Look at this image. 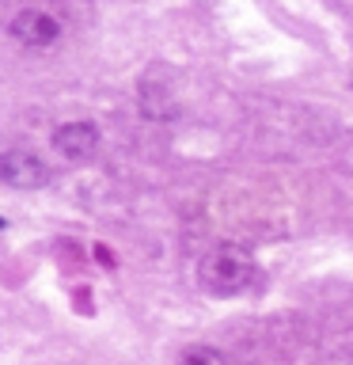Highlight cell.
<instances>
[{
	"instance_id": "5b68a950",
	"label": "cell",
	"mask_w": 353,
	"mask_h": 365,
	"mask_svg": "<svg viewBox=\"0 0 353 365\" xmlns=\"http://www.w3.org/2000/svg\"><path fill=\"white\" fill-rule=\"evenodd\" d=\"M182 365H228L221 350L213 346H190L186 354H182Z\"/></svg>"
},
{
	"instance_id": "277c9868",
	"label": "cell",
	"mask_w": 353,
	"mask_h": 365,
	"mask_svg": "<svg viewBox=\"0 0 353 365\" xmlns=\"http://www.w3.org/2000/svg\"><path fill=\"white\" fill-rule=\"evenodd\" d=\"M53 148L65 160H88L99 148V125L95 122H65L53 130Z\"/></svg>"
},
{
	"instance_id": "6da1fadb",
	"label": "cell",
	"mask_w": 353,
	"mask_h": 365,
	"mask_svg": "<svg viewBox=\"0 0 353 365\" xmlns=\"http://www.w3.org/2000/svg\"><path fill=\"white\" fill-rule=\"evenodd\" d=\"M255 262L247 259L243 247H216L209 259L201 262V285L213 297H236L255 282Z\"/></svg>"
},
{
	"instance_id": "3957f363",
	"label": "cell",
	"mask_w": 353,
	"mask_h": 365,
	"mask_svg": "<svg viewBox=\"0 0 353 365\" xmlns=\"http://www.w3.org/2000/svg\"><path fill=\"white\" fill-rule=\"evenodd\" d=\"M11 38L23 42V46H50L57 42V34H61V23H57L50 11H38V8H27V11H19L16 19H11Z\"/></svg>"
},
{
	"instance_id": "8992f818",
	"label": "cell",
	"mask_w": 353,
	"mask_h": 365,
	"mask_svg": "<svg viewBox=\"0 0 353 365\" xmlns=\"http://www.w3.org/2000/svg\"><path fill=\"white\" fill-rule=\"evenodd\" d=\"M0 228H4V217H0Z\"/></svg>"
},
{
	"instance_id": "7a4b0ae2",
	"label": "cell",
	"mask_w": 353,
	"mask_h": 365,
	"mask_svg": "<svg viewBox=\"0 0 353 365\" xmlns=\"http://www.w3.org/2000/svg\"><path fill=\"white\" fill-rule=\"evenodd\" d=\"M0 182L16 190H38L50 182V168L27 148H8V153H0Z\"/></svg>"
}]
</instances>
